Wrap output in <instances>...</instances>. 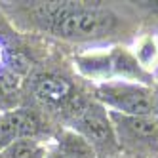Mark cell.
Wrapping results in <instances>:
<instances>
[{"instance_id": "obj_8", "label": "cell", "mask_w": 158, "mask_h": 158, "mask_svg": "<svg viewBox=\"0 0 158 158\" xmlns=\"http://www.w3.org/2000/svg\"><path fill=\"white\" fill-rule=\"evenodd\" d=\"M46 147L36 139H21L15 141L0 152V158H44Z\"/></svg>"}, {"instance_id": "obj_10", "label": "cell", "mask_w": 158, "mask_h": 158, "mask_svg": "<svg viewBox=\"0 0 158 158\" xmlns=\"http://www.w3.org/2000/svg\"><path fill=\"white\" fill-rule=\"evenodd\" d=\"M154 40V44H156V50H158V35H156V38H152Z\"/></svg>"}, {"instance_id": "obj_3", "label": "cell", "mask_w": 158, "mask_h": 158, "mask_svg": "<svg viewBox=\"0 0 158 158\" xmlns=\"http://www.w3.org/2000/svg\"><path fill=\"white\" fill-rule=\"evenodd\" d=\"M73 124H74L73 131L84 137L94 147V151L95 149L110 151L118 145L114 128H112V122L109 118V110L97 105H86L73 118Z\"/></svg>"}, {"instance_id": "obj_5", "label": "cell", "mask_w": 158, "mask_h": 158, "mask_svg": "<svg viewBox=\"0 0 158 158\" xmlns=\"http://www.w3.org/2000/svg\"><path fill=\"white\" fill-rule=\"evenodd\" d=\"M40 131V118L31 110L0 112V152L21 139H35Z\"/></svg>"}, {"instance_id": "obj_2", "label": "cell", "mask_w": 158, "mask_h": 158, "mask_svg": "<svg viewBox=\"0 0 158 158\" xmlns=\"http://www.w3.org/2000/svg\"><path fill=\"white\" fill-rule=\"evenodd\" d=\"M97 99L110 112L126 116H152L156 109L154 94L149 86L130 80H105L95 88Z\"/></svg>"}, {"instance_id": "obj_4", "label": "cell", "mask_w": 158, "mask_h": 158, "mask_svg": "<svg viewBox=\"0 0 158 158\" xmlns=\"http://www.w3.org/2000/svg\"><path fill=\"white\" fill-rule=\"evenodd\" d=\"M109 118L116 141H124L137 149H152L158 145V120L154 116H126L109 110Z\"/></svg>"}, {"instance_id": "obj_1", "label": "cell", "mask_w": 158, "mask_h": 158, "mask_svg": "<svg viewBox=\"0 0 158 158\" xmlns=\"http://www.w3.org/2000/svg\"><path fill=\"white\" fill-rule=\"evenodd\" d=\"M40 17L55 36L67 40H89L103 36L114 27V17L101 8L78 6L73 2H52L42 6Z\"/></svg>"}, {"instance_id": "obj_7", "label": "cell", "mask_w": 158, "mask_h": 158, "mask_svg": "<svg viewBox=\"0 0 158 158\" xmlns=\"http://www.w3.org/2000/svg\"><path fill=\"white\" fill-rule=\"evenodd\" d=\"M94 156H95L94 147L76 131L69 130L63 131L50 149H46L44 158H94Z\"/></svg>"}, {"instance_id": "obj_9", "label": "cell", "mask_w": 158, "mask_h": 158, "mask_svg": "<svg viewBox=\"0 0 158 158\" xmlns=\"http://www.w3.org/2000/svg\"><path fill=\"white\" fill-rule=\"evenodd\" d=\"M19 84H21V76L17 73H14L12 69H4L0 73V89H2L4 94L17 92Z\"/></svg>"}, {"instance_id": "obj_6", "label": "cell", "mask_w": 158, "mask_h": 158, "mask_svg": "<svg viewBox=\"0 0 158 158\" xmlns=\"http://www.w3.org/2000/svg\"><path fill=\"white\" fill-rule=\"evenodd\" d=\"M35 97L40 103L48 107H67V103L74 97L73 95V86L61 76L55 74H42L38 76L32 84Z\"/></svg>"}]
</instances>
